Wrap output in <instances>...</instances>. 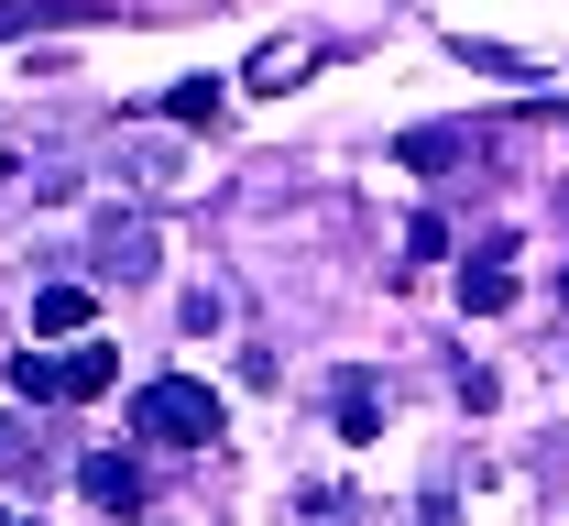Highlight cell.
I'll list each match as a JSON object with an SVG mask.
<instances>
[{
    "instance_id": "cell-6",
    "label": "cell",
    "mask_w": 569,
    "mask_h": 526,
    "mask_svg": "<svg viewBox=\"0 0 569 526\" xmlns=\"http://www.w3.org/2000/svg\"><path fill=\"white\" fill-rule=\"evenodd\" d=\"M503 297H515V275H503V241H493L482 264H460V307H471V318H493Z\"/></svg>"
},
{
    "instance_id": "cell-14",
    "label": "cell",
    "mask_w": 569,
    "mask_h": 526,
    "mask_svg": "<svg viewBox=\"0 0 569 526\" xmlns=\"http://www.w3.org/2000/svg\"><path fill=\"white\" fill-rule=\"evenodd\" d=\"M559 297H569V275H559Z\"/></svg>"
},
{
    "instance_id": "cell-2",
    "label": "cell",
    "mask_w": 569,
    "mask_h": 526,
    "mask_svg": "<svg viewBox=\"0 0 569 526\" xmlns=\"http://www.w3.org/2000/svg\"><path fill=\"white\" fill-rule=\"evenodd\" d=\"M11 384H22L33 406H77V395H110V384H121V351H110V340H77V351H22V363H11Z\"/></svg>"
},
{
    "instance_id": "cell-7",
    "label": "cell",
    "mask_w": 569,
    "mask_h": 526,
    "mask_svg": "<svg viewBox=\"0 0 569 526\" xmlns=\"http://www.w3.org/2000/svg\"><path fill=\"white\" fill-rule=\"evenodd\" d=\"M383 428V384L372 374H340V439H372Z\"/></svg>"
},
{
    "instance_id": "cell-1",
    "label": "cell",
    "mask_w": 569,
    "mask_h": 526,
    "mask_svg": "<svg viewBox=\"0 0 569 526\" xmlns=\"http://www.w3.org/2000/svg\"><path fill=\"white\" fill-rule=\"evenodd\" d=\"M132 439H153V450H209L219 439V395L198 374H153L132 395Z\"/></svg>"
},
{
    "instance_id": "cell-10",
    "label": "cell",
    "mask_w": 569,
    "mask_h": 526,
    "mask_svg": "<svg viewBox=\"0 0 569 526\" xmlns=\"http://www.w3.org/2000/svg\"><path fill=\"white\" fill-rule=\"evenodd\" d=\"M241 77H252V88H296V77H307V44H263Z\"/></svg>"
},
{
    "instance_id": "cell-9",
    "label": "cell",
    "mask_w": 569,
    "mask_h": 526,
    "mask_svg": "<svg viewBox=\"0 0 569 526\" xmlns=\"http://www.w3.org/2000/svg\"><path fill=\"white\" fill-rule=\"evenodd\" d=\"M33 329H88V286H44L33 297Z\"/></svg>"
},
{
    "instance_id": "cell-3",
    "label": "cell",
    "mask_w": 569,
    "mask_h": 526,
    "mask_svg": "<svg viewBox=\"0 0 569 526\" xmlns=\"http://www.w3.org/2000/svg\"><path fill=\"white\" fill-rule=\"evenodd\" d=\"M77 483H88L99 516H142V460L132 450H88V460H77Z\"/></svg>"
},
{
    "instance_id": "cell-11",
    "label": "cell",
    "mask_w": 569,
    "mask_h": 526,
    "mask_svg": "<svg viewBox=\"0 0 569 526\" xmlns=\"http://www.w3.org/2000/svg\"><path fill=\"white\" fill-rule=\"evenodd\" d=\"M22 460H33V428H22V417H0V483H11Z\"/></svg>"
},
{
    "instance_id": "cell-13",
    "label": "cell",
    "mask_w": 569,
    "mask_h": 526,
    "mask_svg": "<svg viewBox=\"0 0 569 526\" xmlns=\"http://www.w3.org/2000/svg\"><path fill=\"white\" fill-rule=\"evenodd\" d=\"M0 526H22V516H0Z\"/></svg>"
},
{
    "instance_id": "cell-5",
    "label": "cell",
    "mask_w": 569,
    "mask_h": 526,
    "mask_svg": "<svg viewBox=\"0 0 569 526\" xmlns=\"http://www.w3.org/2000/svg\"><path fill=\"white\" fill-rule=\"evenodd\" d=\"M219 99H230V77H176V88H164V121L209 132V121H219Z\"/></svg>"
},
{
    "instance_id": "cell-4",
    "label": "cell",
    "mask_w": 569,
    "mask_h": 526,
    "mask_svg": "<svg viewBox=\"0 0 569 526\" xmlns=\"http://www.w3.org/2000/svg\"><path fill=\"white\" fill-rule=\"evenodd\" d=\"M395 165H417V176H449V165H471V121H427L395 143Z\"/></svg>"
},
{
    "instance_id": "cell-12",
    "label": "cell",
    "mask_w": 569,
    "mask_h": 526,
    "mask_svg": "<svg viewBox=\"0 0 569 526\" xmlns=\"http://www.w3.org/2000/svg\"><path fill=\"white\" fill-rule=\"evenodd\" d=\"M559 230H569V176H559Z\"/></svg>"
},
{
    "instance_id": "cell-15",
    "label": "cell",
    "mask_w": 569,
    "mask_h": 526,
    "mask_svg": "<svg viewBox=\"0 0 569 526\" xmlns=\"http://www.w3.org/2000/svg\"><path fill=\"white\" fill-rule=\"evenodd\" d=\"M22 526H33V516H22Z\"/></svg>"
},
{
    "instance_id": "cell-8",
    "label": "cell",
    "mask_w": 569,
    "mask_h": 526,
    "mask_svg": "<svg viewBox=\"0 0 569 526\" xmlns=\"http://www.w3.org/2000/svg\"><path fill=\"white\" fill-rule=\"evenodd\" d=\"M99 252L121 264V286H132L142 264H153V230H132V220H99Z\"/></svg>"
}]
</instances>
